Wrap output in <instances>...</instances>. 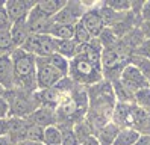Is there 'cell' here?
Instances as JSON below:
<instances>
[{
  "label": "cell",
  "mask_w": 150,
  "mask_h": 145,
  "mask_svg": "<svg viewBox=\"0 0 150 145\" xmlns=\"http://www.w3.org/2000/svg\"><path fill=\"white\" fill-rule=\"evenodd\" d=\"M14 67H15V88H21L26 91L35 92L38 91L37 85V56L26 53L21 49H17L12 54Z\"/></svg>",
  "instance_id": "obj_1"
},
{
  "label": "cell",
  "mask_w": 150,
  "mask_h": 145,
  "mask_svg": "<svg viewBox=\"0 0 150 145\" xmlns=\"http://www.w3.org/2000/svg\"><path fill=\"white\" fill-rule=\"evenodd\" d=\"M5 98L9 103V116L15 118H28L41 107L38 91L30 92L21 88H14L11 91H6Z\"/></svg>",
  "instance_id": "obj_2"
},
{
  "label": "cell",
  "mask_w": 150,
  "mask_h": 145,
  "mask_svg": "<svg viewBox=\"0 0 150 145\" xmlns=\"http://www.w3.org/2000/svg\"><path fill=\"white\" fill-rule=\"evenodd\" d=\"M68 77L71 79L76 85L90 88L93 85L100 83L103 79V71L99 70L96 65L88 61L83 54H76V58L70 61V72Z\"/></svg>",
  "instance_id": "obj_3"
},
{
  "label": "cell",
  "mask_w": 150,
  "mask_h": 145,
  "mask_svg": "<svg viewBox=\"0 0 150 145\" xmlns=\"http://www.w3.org/2000/svg\"><path fill=\"white\" fill-rule=\"evenodd\" d=\"M62 79H64V76L61 74L55 67H52L46 58H37V85H38V91L55 88Z\"/></svg>",
  "instance_id": "obj_4"
},
{
  "label": "cell",
  "mask_w": 150,
  "mask_h": 145,
  "mask_svg": "<svg viewBox=\"0 0 150 145\" xmlns=\"http://www.w3.org/2000/svg\"><path fill=\"white\" fill-rule=\"evenodd\" d=\"M86 11H88V6L85 3L77 2V0H67V5L53 18V21L59 24H77L82 20V17Z\"/></svg>",
  "instance_id": "obj_5"
},
{
  "label": "cell",
  "mask_w": 150,
  "mask_h": 145,
  "mask_svg": "<svg viewBox=\"0 0 150 145\" xmlns=\"http://www.w3.org/2000/svg\"><path fill=\"white\" fill-rule=\"evenodd\" d=\"M53 23H55L53 18L44 15L37 6L30 11L28 20H26L28 30H29L30 35H50Z\"/></svg>",
  "instance_id": "obj_6"
},
{
  "label": "cell",
  "mask_w": 150,
  "mask_h": 145,
  "mask_svg": "<svg viewBox=\"0 0 150 145\" xmlns=\"http://www.w3.org/2000/svg\"><path fill=\"white\" fill-rule=\"evenodd\" d=\"M120 82H121V83L125 85L127 89H130L132 92H137V91H139V89L150 86V80H149L137 67L132 65V63L126 65V68L123 70L121 77H120Z\"/></svg>",
  "instance_id": "obj_7"
},
{
  "label": "cell",
  "mask_w": 150,
  "mask_h": 145,
  "mask_svg": "<svg viewBox=\"0 0 150 145\" xmlns=\"http://www.w3.org/2000/svg\"><path fill=\"white\" fill-rule=\"evenodd\" d=\"M37 0H8L5 3V8L12 23H18L28 20L30 11L37 6Z\"/></svg>",
  "instance_id": "obj_8"
},
{
  "label": "cell",
  "mask_w": 150,
  "mask_h": 145,
  "mask_svg": "<svg viewBox=\"0 0 150 145\" xmlns=\"http://www.w3.org/2000/svg\"><path fill=\"white\" fill-rule=\"evenodd\" d=\"M81 23L85 26V29L91 33L93 38H99L100 33L105 30V27H106V26H105V21H103L102 15H100V12H99L97 5L93 6V8H88V11L83 14Z\"/></svg>",
  "instance_id": "obj_9"
},
{
  "label": "cell",
  "mask_w": 150,
  "mask_h": 145,
  "mask_svg": "<svg viewBox=\"0 0 150 145\" xmlns=\"http://www.w3.org/2000/svg\"><path fill=\"white\" fill-rule=\"evenodd\" d=\"M29 122L26 118H15L9 116L8 118V139L11 145H21L26 141V130H28Z\"/></svg>",
  "instance_id": "obj_10"
},
{
  "label": "cell",
  "mask_w": 150,
  "mask_h": 145,
  "mask_svg": "<svg viewBox=\"0 0 150 145\" xmlns=\"http://www.w3.org/2000/svg\"><path fill=\"white\" fill-rule=\"evenodd\" d=\"M0 85L6 91H11L17 86L15 83V67L11 54L0 56Z\"/></svg>",
  "instance_id": "obj_11"
},
{
  "label": "cell",
  "mask_w": 150,
  "mask_h": 145,
  "mask_svg": "<svg viewBox=\"0 0 150 145\" xmlns=\"http://www.w3.org/2000/svg\"><path fill=\"white\" fill-rule=\"evenodd\" d=\"M26 121L29 124H35V125L42 127V129H47L50 125H58V115H56L55 109L40 107L32 115L26 118Z\"/></svg>",
  "instance_id": "obj_12"
},
{
  "label": "cell",
  "mask_w": 150,
  "mask_h": 145,
  "mask_svg": "<svg viewBox=\"0 0 150 145\" xmlns=\"http://www.w3.org/2000/svg\"><path fill=\"white\" fill-rule=\"evenodd\" d=\"M120 130H121L120 127L111 121L106 125H103L100 130L96 132V138L99 139L100 145H114V141L117 139V134L120 133Z\"/></svg>",
  "instance_id": "obj_13"
},
{
  "label": "cell",
  "mask_w": 150,
  "mask_h": 145,
  "mask_svg": "<svg viewBox=\"0 0 150 145\" xmlns=\"http://www.w3.org/2000/svg\"><path fill=\"white\" fill-rule=\"evenodd\" d=\"M38 97H40L41 107H50V109H55L56 111L59 100H61V91L56 86L49 88V89H41V91H38Z\"/></svg>",
  "instance_id": "obj_14"
},
{
  "label": "cell",
  "mask_w": 150,
  "mask_h": 145,
  "mask_svg": "<svg viewBox=\"0 0 150 145\" xmlns=\"http://www.w3.org/2000/svg\"><path fill=\"white\" fill-rule=\"evenodd\" d=\"M65 5H67V0H41V2L37 3V8L44 15H47L50 18H55L61 11H62V8Z\"/></svg>",
  "instance_id": "obj_15"
},
{
  "label": "cell",
  "mask_w": 150,
  "mask_h": 145,
  "mask_svg": "<svg viewBox=\"0 0 150 145\" xmlns=\"http://www.w3.org/2000/svg\"><path fill=\"white\" fill-rule=\"evenodd\" d=\"M11 35H12V39L17 49H21L23 44L26 42V39L30 36L29 30H28V24L26 21H18V23H14L12 24V29H11Z\"/></svg>",
  "instance_id": "obj_16"
},
{
  "label": "cell",
  "mask_w": 150,
  "mask_h": 145,
  "mask_svg": "<svg viewBox=\"0 0 150 145\" xmlns=\"http://www.w3.org/2000/svg\"><path fill=\"white\" fill-rule=\"evenodd\" d=\"M77 50H79V45L73 39H56V53L67 58L68 61L76 58Z\"/></svg>",
  "instance_id": "obj_17"
},
{
  "label": "cell",
  "mask_w": 150,
  "mask_h": 145,
  "mask_svg": "<svg viewBox=\"0 0 150 145\" xmlns=\"http://www.w3.org/2000/svg\"><path fill=\"white\" fill-rule=\"evenodd\" d=\"M112 88H114V94H115L117 103H127V104L135 103V92H132L130 89H127L120 80L112 82Z\"/></svg>",
  "instance_id": "obj_18"
},
{
  "label": "cell",
  "mask_w": 150,
  "mask_h": 145,
  "mask_svg": "<svg viewBox=\"0 0 150 145\" xmlns=\"http://www.w3.org/2000/svg\"><path fill=\"white\" fill-rule=\"evenodd\" d=\"M139 138H141L139 132L127 127V129H121L120 130V133L117 134V139L114 141V145H135Z\"/></svg>",
  "instance_id": "obj_19"
},
{
  "label": "cell",
  "mask_w": 150,
  "mask_h": 145,
  "mask_svg": "<svg viewBox=\"0 0 150 145\" xmlns=\"http://www.w3.org/2000/svg\"><path fill=\"white\" fill-rule=\"evenodd\" d=\"M74 26L76 24H59L53 23L50 30V36L55 39H73L74 38Z\"/></svg>",
  "instance_id": "obj_20"
},
{
  "label": "cell",
  "mask_w": 150,
  "mask_h": 145,
  "mask_svg": "<svg viewBox=\"0 0 150 145\" xmlns=\"http://www.w3.org/2000/svg\"><path fill=\"white\" fill-rule=\"evenodd\" d=\"M44 144L62 145V130L58 125H50L47 129H44Z\"/></svg>",
  "instance_id": "obj_21"
},
{
  "label": "cell",
  "mask_w": 150,
  "mask_h": 145,
  "mask_svg": "<svg viewBox=\"0 0 150 145\" xmlns=\"http://www.w3.org/2000/svg\"><path fill=\"white\" fill-rule=\"evenodd\" d=\"M49 61V63L52 67H55L61 74H62L64 77H68V72H70V61L64 56H61V54L55 53V54H52L50 58H46Z\"/></svg>",
  "instance_id": "obj_22"
},
{
  "label": "cell",
  "mask_w": 150,
  "mask_h": 145,
  "mask_svg": "<svg viewBox=\"0 0 150 145\" xmlns=\"http://www.w3.org/2000/svg\"><path fill=\"white\" fill-rule=\"evenodd\" d=\"M17 50L11 30H5L0 32V56H5V54H12Z\"/></svg>",
  "instance_id": "obj_23"
},
{
  "label": "cell",
  "mask_w": 150,
  "mask_h": 145,
  "mask_svg": "<svg viewBox=\"0 0 150 145\" xmlns=\"http://www.w3.org/2000/svg\"><path fill=\"white\" fill-rule=\"evenodd\" d=\"M73 130H74V134H76V138H77L79 144L96 134V133H94V129L90 125V122H88L86 120H83V121H81V122H77V124L73 127Z\"/></svg>",
  "instance_id": "obj_24"
},
{
  "label": "cell",
  "mask_w": 150,
  "mask_h": 145,
  "mask_svg": "<svg viewBox=\"0 0 150 145\" xmlns=\"http://www.w3.org/2000/svg\"><path fill=\"white\" fill-rule=\"evenodd\" d=\"M94 38L91 36V33L88 32L86 29H85V26L79 21L76 26H74V38H73V41L81 47V45H85V44H88V42H91Z\"/></svg>",
  "instance_id": "obj_25"
},
{
  "label": "cell",
  "mask_w": 150,
  "mask_h": 145,
  "mask_svg": "<svg viewBox=\"0 0 150 145\" xmlns=\"http://www.w3.org/2000/svg\"><path fill=\"white\" fill-rule=\"evenodd\" d=\"M130 63H132L134 67H137V68L150 80V59L141 56V54L134 53V54H132V58H130Z\"/></svg>",
  "instance_id": "obj_26"
},
{
  "label": "cell",
  "mask_w": 150,
  "mask_h": 145,
  "mask_svg": "<svg viewBox=\"0 0 150 145\" xmlns=\"http://www.w3.org/2000/svg\"><path fill=\"white\" fill-rule=\"evenodd\" d=\"M97 39L100 41L103 49H111V47H114V45L120 41V38L114 33V30L111 29V27H105V30L100 33V36Z\"/></svg>",
  "instance_id": "obj_27"
},
{
  "label": "cell",
  "mask_w": 150,
  "mask_h": 145,
  "mask_svg": "<svg viewBox=\"0 0 150 145\" xmlns=\"http://www.w3.org/2000/svg\"><path fill=\"white\" fill-rule=\"evenodd\" d=\"M134 104L146 109V111H150V86L137 91V92H135V103Z\"/></svg>",
  "instance_id": "obj_28"
},
{
  "label": "cell",
  "mask_w": 150,
  "mask_h": 145,
  "mask_svg": "<svg viewBox=\"0 0 150 145\" xmlns=\"http://www.w3.org/2000/svg\"><path fill=\"white\" fill-rule=\"evenodd\" d=\"M40 42H41V35H30L26 42L23 44L21 50L26 53H30L33 56H38V50H40Z\"/></svg>",
  "instance_id": "obj_29"
},
{
  "label": "cell",
  "mask_w": 150,
  "mask_h": 145,
  "mask_svg": "<svg viewBox=\"0 0 150 145\" xmlns=\"http://www.w3.org/2000/svg\"><path fill=\"white\" fill-rule=\"evenodd\" d=\"M108 8H111L112 11L115 12H120V14H125V12H129L132 9V2L130 0H106L103 2Z\"/></svg>",
  "instance_id": "obj_30"
},
{
  "label": "cell",
  "mask_w": 150,
  "mask_h": 145,
  "mask_svg": "<svg viewBox=\"0 0 150 145\" xmlns=\"http://www.w3.org/2000/svg\"><path fill=\"white\" fill-rule=\"evenodd\" d=\"M26 141L32 142H44V129L40 125L29 124L28 130H26Z\"/></svg>",
  "instance_id": "obj_31"
},
{
  "label": "cell",
  "mask_w": 150,
  "mask_h": 145,
  "mask_svg": "<svg viewBox=\"0 0 150 145\" xmlns=\"http://www.w3.org/2000/svg\"><path fill=\"white\" fill-rule=\"evenodd\" d=\"M58 127L62 130V145H79L73 127H61V125Z\"/></svg>",
  "instance_id": "obj_32"
},
{
  "label": "cell",
  "mask_w": 150,
  "mask_h": 145,
  "mask_svg": "<svg viewBox=\"0 0 150 145\" xmlns=\"http://www.w3.org/2000/svg\"><path fill=\"white\" fill-rule=\"evenodd\" d=\"M12 20L9 14H8L6 8L2 6L0 8V32H5V30H11L12 29Z\"/></svg>",
  "instance_id": "obj_33"
},
{
  "label": "cell",
  "mask_w": 150,
  "mask_h": 145,
  "mask_svg": "<svg viewBox=\"0 0 150 145\" xmlns=\"http://www.w3.org/2000/svg\"><path fill=\"white\" fill-rule=\"evenodd\" d=\"M9 118V103L3 97H0V120H8Z\"/></svg>",
  "instance_id": "obj_34"
},
{
  "label": "cell",
  "mask_w": 150,
  "mask_h": 145,
  "mask_svg": "<svg viewBox=\"0 0 150 145\" xmlns=\"http://www.w3.org/2000/svg\"><path fill=\"white\" fill-rule=\"evenodd\" d=\"M135 53H137V54H141V56H144V58H147V59H150V41L146 39V41L135 50Z\"/></svg>",
  "instance_id": "obj_35"
},
{
  "label": "cell",
  "mask_w": 150,
  "mask_h": 145,
  "mask_svg": "<svg viewBox=\"0 0 150 145\" xmlns=\"http://www.w3.org/2000/svg\"><path fill=\"white\" fill-rule=\"evenodd\" d=\"M141 21H150V0L144 2L141 9Z\"/></svg>",
  "instance_id": "obj_36"
},
{
  "label": "cell",
  "mask_w": 150,
  "mask_h": 145,
  "mask_svg": "<svg viewBox=\"0 0 150 145\" xmlns=\"http://www.w3.org/2000/svg\"><path fill=\"white\" fill-rule=\"evenodd\" d=\"M139 30H141V33L144 35V38L150 41V21H141Z\"/></svg>",
  "instance_id": "obj_37"
},
{
  "label": "cell",
  "mask_w": 150,
  "mask_h": 145,
  "mask_svg": "<svg viewBox=\"0 0 150 145\" xmlns=\"http://www.w3.org/2000/svg\"><path fill=\"white\" fill-rule=\"evenodd\" d=\"M8 134V120H0V138Z\"/></svg>",
  "instance_id": "obj_38"
},
{
  "label": "cell",
  "mask_w": 150,
  "mask_h": 145,
  "mask_svg": "<svg viewBox=\"0 0 150 145\" xmlns=\"http://www.w3.org/2000/svg\"><path fill=\"white\" fill-rule=\"evenodd\" d=\"M79 145H100V142H99V139H97L96 134H94V136H91V138L85 139L83 142H81Z\"/></svg>",
  "instance_id": "obj_39"
},
{
  "label": "cell",
  "mask_w": 150,
  "mask_h": 145,
  "mask_svg": "<svg viewBox=\"0 0 150 145\" xmlns=\"http://www.w3.org/2000/svg\"><path fill=\"white\" fill-rule=\"evenodd\" d=\"M135 145H150V134H141V138Z\"/></svg>",
  "instance_id": "obj_40"
},
{
  "label": "cell",
  "mask_w": 150,
  "mask_h": 145,
  "mask_svg": "<svg viewBox=\"0 0 150 145\" xmlns=\"http://www.w3.org/2000/svg\"><path fill=\"white\" fill-rule=\"evenodd\" d=\"M0 145H11L9 139H8V136H2V138H0Z\"/></svg>",
  "instance_id": "obj_41"
},
{
  "label": "cell",
  "mask_w": 150,
  "mask_h": 145,
  "mask_svg": "<svg viewBox=\"0 0 150 145\" xmlns=\"http://www.w3.org/2000/svg\"><path fill=\"white\" fill-rule=\"evenodd\" d=\"M21 145H46L44 142H32V141H24Z\"/></svg>",
  "instance_id": "obj_42"
},
{
  "label": "cell",
  "mask_w": 150,
  "mask_h": 145,
  "mask_svg": "<svg viewBox=\"0 0 150 145\" xmlns=\"http://www.w3.org/2000/svg\"><path fill=\"white\" fill-rule=\"evenodd\" d=\"M5 94H6V89H5L2 85H0V97H3Z\"/></svg>",
  "instance_id": "obj_43"
},
{
  "label": "cell",
  "mask_w": 150,
  "mask_h": 145,
  "mask_svg": "<svg viewBox=\"0 0 150 145\" xmlns=\"http://www.w3.org/2000/svg\"><path fill=\"white\" fill-rule=\"evenodd\" d=\"M5 3H6V2H2V0H0V8H2V6H5Z\"/></svg>",
  "instance_id": "obj_44"
}]
</instances>
